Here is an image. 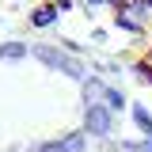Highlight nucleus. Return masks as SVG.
Here are the masks:
<instances>
[{"mask_svg": "<svg viewBox=\"0 0 152 152\" xmlns=\"http://www.w3.org/2000/svg\"><path fill=\"white\" fill-rule=\"evenodd\" d=\"M61 19L76 23V34L61 46L91 57L99 72H126L152 88V0H34Z\"/></svg>", "mask_w": 152, "mask_h": 152, "instance_id": "obj_1", "label": "nucleus"}, {"mask_svg": "<svg viewBox=\"0 0 152 152\" xmlns=\"http://www.w3.org/2000/svg\"><path fill=\"white\" fill-rule=\"evenodd\" d=\"M84 129L91 133V137H110V129H114V114L103 107V103H91L88 107V118H84Z\"/></svg>", "mask_w": 152, "mask_h": 152, "instance_id": "obj_2", "label": "nucleus"}, {"mask_svg": "<svg viewBox=\"0 0 152 152\" xmlns=\"http://www.w3.org/2000/svg\"><path fill=\"white\" fill-rule=\"evenodd\" d=\"M133 122H137V129H141V133H145V137H148V141H152V114L148 110H145V107H141V103H133Z\"/></svg>", "mask_w": 152, "mask_h": 152, "instance_id": "obj_3", "label": "nucleus"}, {"mask_svg": "<svg viewBox=\"0 0 152 152\" xmlns=\"http://www.w3.org/2000/svg\"><path fill=\"white\" fill-rule=\"evenodd\" d=\"M65 152H88V141H84V133H69V137H61L57 141Z\"/></svg>", "mask_w": 152, "mask_h": 152, "instance_id": "obj_4", "label": "nucleus"}, {"mask_svg": "<svg viewBox=\"0 0 152 152\" xmlns=\"http://www.w3.org/2000/svg\"><path fill=\"white\" fill-rule=\"evenodd\" d=\"M0 53H4V57H19V53H23V46H4Z\"/></svg>", "mask_w": 152, "mask_h": 152, "instance_id": "obj_5", "label": "nucleus"}, {"mask_svg": "<svg viewBox=\"0 0 152 152\" xmlns=\"http://www.w3.org/2000/svg\"><path fill=\"white\" fill-rule=\"evenodd\" d=\"M34 152H65V148H61V145H38Z\"/></svg>", "mask_w": 152, "mask_h": 152, "instance_id": "obj_6", "label": "nucleus"}]
</instances>
